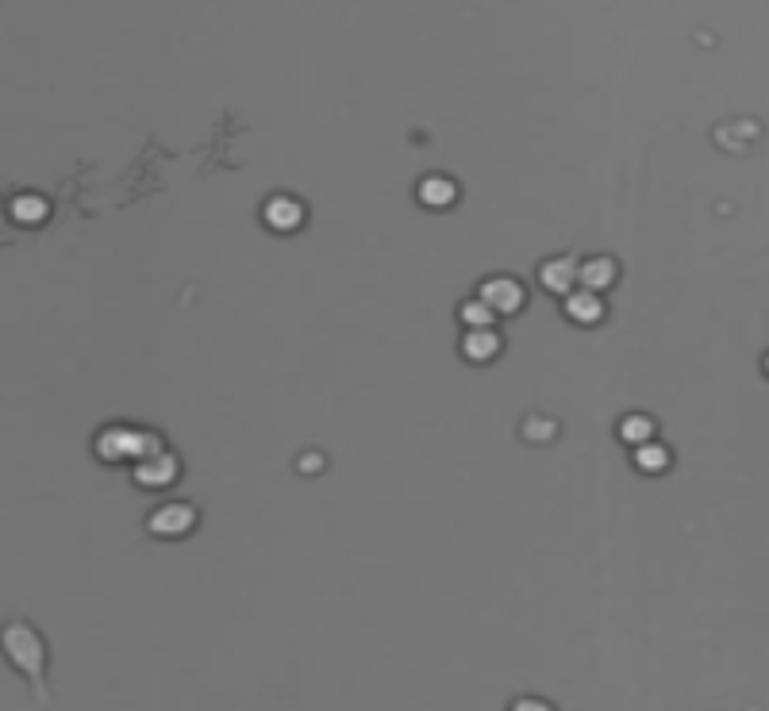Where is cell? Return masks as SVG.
I'll return each instance as SVG.
<instances>
[{"instance_id": "obj_1", "label": "cell", "mask_w": 769, "mask_h": 711, "mask_svg": "<svg viewBox=\"0 0 769 711\" xmlns=\"http://www.w3.org/2000/svg\"><path fill=\"white\" fill-rule=\"evenodd\" d=\"M162 442L150 431H131V427H104L97 435V454L104 462H143L158 454Z\"/></svg>"}, {"instance_id": "obj_2", "label": "cell", "mask_w": 769, "mask_h": 711, "mask_svg": "<svg viewBox=\"0 0 769 711\" xmlns=\"http://www.w3.org/2000/svg\"><path fill=\"white\" fill-rule=\"evenodd\" d=\"M147 527L150 535H158V539H185L197 527V512L189 504H166V508L150 512Z\"/></svg>"}, {"instance_id": "obj_3", "label": "cell", "mask_w": 769, "mask_h": 711, "mask_svg": "<svg viewBox=\"0 0 769 711\" xmlns=\"http://www.w3.org/2000/svg\"><path fill=\"white\" fill-rule=\"evenodd\" d=\"M8 658L20 665V669H27L31 677H39V665H43V642L35 638V631L31 627H8Z\"/></svg>"}, {"instance_id": "obj_4", "label": "cell", "mask_w": 769, "mask_h": 711, "mask_svg": "<svg viewBox=\"0 0 769 711\" xmlns=\"http://www.w3.org/2000/svg\"><path fill=\"white\" fill-rule=\"evenodd\" d=\"M477 296H481L497 316H516L523 308V285L512 281V277H489Z\"/></svg>"}, {"instance_id": "obj_5", "label": "cell", "mask_w": 769, "mask_h": 711, "mask_svg": "<svg viewBox=\"0 0 769 711\" xmlns=\"http://www.w3.org/2000/svg\"><path fill=\"white\" fill-rule=\"evenodd\" d=\"M181 466H177L174 454H166V450H158V454H150L143 458L139 466H135V485H143V489H166V485H174Z\"/></svg>"}, {"instance_id": "obj_6", "label": "cell", "mask_w": 769, "mask_h": 711, "mask_svg": "<svg viewBox=\"0 0 769 711\" xmlns=\"http://www.w3.org/2000/svg\"><path fill=\"white\" fill-rule=\"evenodd\" d=\"M262 223L277 231V235H289V231H297L300 223H304V204L293 197H273L266 200V208H262Z\"/></svg>"}, {"instance_id": "obj_7", "label": "cell", "mask_w": 769, "mask_h": 711, "mask_svg": "<svg viewBox=\"0 0 769 711\" xmlns=\"http://www.w3.org/2000/svg\"><path fill=\"white\" fill-rule=\"evenodd\" d=\"M577 270H581V266H577L573 258H550V262L539 266V285H543L546 293L570 296L573 285H581V281H577Z\"/></svg>"}, {"instance_id": "obj_8", "label": "cell", "mask_w": 769, "mask_h": 711, "mask_svg": "<svg viewBox=\"0 0 769 711\" xmlns=\"http://www.w3.org/2000/svg\"><path fill=\"white\" fill-rule=\"evenodd\" d=\"M566 319L581 323V327H593L604 319V300L593 289H577V293L566 296Z\"/></svg>"}, {"instance_id": "obj_9", "label": "cell", "mask_w": 769, "mask_h": 711, "mask_svg": "<svg viewBox=\"0 0 769 711\" xmlns=\"http://www.w3.org/2000/svg\"><path fill=\"white\" fill-rule=\"evenodd\" d=\"M616 277H620V266H616L612 258H589V262H581V270H577L581 289H593V293L612 289V285H616Z\"/></svg>"}, {"instance_id": "obj_10", "label": "cell", "mask_w": 769, "mask_h": 711, "mask_svg": "<svg viewBox=\"0 0 769 711\" xmlns=\"http://www.w3.org/2000/svg\"><path fill=\"white\" fill-rule=\"evenodd\" d=\"M416 200H420L423 208H450L458 200V185L450 177L431 173V177H423L420 185H416Z\"/></svg>"}, {"instance_id": "obj_11", "label": "cell", "mask_w": 769, "mask_h": 711, "mask_svg": "<svg viewBox=\"0 0 769 711\" xmlns=\"http://www.w3.org/2000/svg\"><path fill=\"white\" fill-rule=\"evenodd\" d=\"M462 354L470 362H493L500 354V335L493 327H470L466 339H462Z\"/></svg>"}, {"instance_id": "obj_12", "label": "cell", "mask_w": 769, "mask_h": 711, "mask_svg": "<svg viewBox=\"0 0 769 711\" xmlns=\"http://www.w3.org/2000/svg\"><path fill=\"white\" fill-rule=\"evenodd\" d=\"M8 212H12V220L16 223H27V227H35V223H43L50 216V204L43 197H16L8 204Z\"/></svg>"}, {"instance_id": "obj_13", "label": "cell", "mask_w": 769, "mask_h": 711, "mask_svg": "<svg viewBox=\"0 0 769 711\" xmlns=\"http://www.w3.org/2000/svg\"><path fill=\"white\" fill-rule=\"evenodd\" d=\"M635 466L643 469V473H666L670 469V450L658 446L654 439L643 442V446H635Z\"/></svg>"}, {"instance_id": "obj_14", "label": "cell", "mask_w": 769, "mask_h": 711, "mask_svg": "<svg viewBox=\"0 0 769 711\" xmlns=\"http://www.w3.org/2000/svg\"><path fill=\"white\" fill-rule=\"evenodd\" d=\"M654 439V419L650 416H627L620 419V442L627 446H643V442Z\"/></svg>"}, {"instance_id": "obj_15", "label": "cell", "mask_w": 769, "mask_h": 711, "mask_svg": "<svg viewBox=\"0 0 769 711\" xmlns=\"http://www.w3.org/2000/svg\"><path fill=\"white\" fill-rule=\"evenodd\" d=\"M458 316H462V323H466V327H493L497 312H493V308H489V304L477 296V300H466V304H462V312H458Z\"/></svg>"}, {"instance_id": "obj_16", "label": "cell", "mask_w": 769, "mask_h": 711, "mask_svg": "<svg viewBox=\"0 0 769 711\" xmlns=\"http://www.w3.org/2000/svg\"><path fill=\"white\" fill-rule=\"evenodd\" d=\"M766 373H769V354H766Z\"/></svg>"}]
</instances>
